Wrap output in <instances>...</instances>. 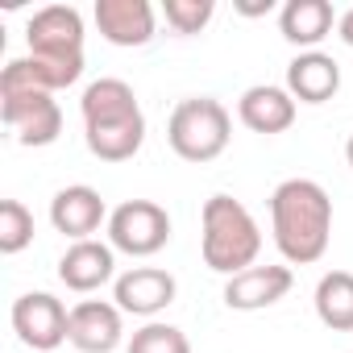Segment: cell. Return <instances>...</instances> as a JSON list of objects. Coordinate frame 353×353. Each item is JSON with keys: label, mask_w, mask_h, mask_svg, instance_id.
Listing matches in <instances>:
<instances>
[{"label": "cell", "mask_w": 353, "mask_h": 353, "mask_svg": "<svg viewBox=\"0 0 353 353\" xmlns=\"http://www.w3.org/2000/svg\"><path fill=\"white\" fill-rule=\"evenodd\" d=\"M67 324H71V312L50 291H26L13 299V332L21 336L30 353L59 349L67 341Z\"/></svg>", "instance_id": "8"}, {"label": "cell", "mask_w": 353, "mask_h": 353, "mask_svg": "<svg viewBox=\"0 0 353 353\" xmlns=\"http://www.w3.org/2000/svg\"><path fill=\"white\" fill-rule=\"evenodd\" d=\"M336 38L353 50V9H345V13H341V21H336Z\"/></svg>", "instance_id": "22"}, {"label": "cell", "mask_w": 353, "mask_h": 353, "mask_svg": "<svg viewBox=\"0 0 353 353\" xmlns=\"http://www.w3.org/2000/svg\"><path fill=\"white\" fill-rule=\"evenodd\" d=\"M34 245V212L21 200H0V254L13 258Z\"/></svg>", "instance_id": "19"}, {"label": "cell", "mask_w": 353, "mask_h": 353, "mask_svg": "<svg viewBox=\"0 0 353 353\" xmlns=\"http://www.w3.org/2000/svg\"><path fill=\"white\" fill-rule=\"evenodd\" d=\"M336 13L328 0H287L279 9V34L299 50H320V42L336 30Z\"/></svg>", "instance_id": "17"}, {"label": "cell", "mask_w": 353, "mask_h": 353, "mask_svg": "<svg viewBox=\"0 0 353 353\" xmlns=\"http://www.w3.org/2000/svg\"><path fill=\"white\" fill-rule=\"evenodd\" d=\"M295 104H328L341 92V63L324 50H299L287 63V83H283Z\"/></svg>", "instance_id": "15"}, {"label": "cell", "mask_w": 353, "mask_h": 353, "mask_svg": "<svg viewBox=\"0 0 353 353\" xmlns=\"http://www.w3.org/2000/svg\"><path fill=\"white\" fill-rule=\"evenodd\" d=\"M200 254H204V266L225 279L258 266L262 229L254 212L233 196H208L204 216H200Z\"/></svg>", "instance_id": "4"}, {"label": "cell", "mask_w": 353, "mask_h": 353, "mask_svg": "<svg viewBox=\"0 0 353 353\" xmlns=\"http://www.w3.org/2000/svg\"><path fill=\"white\" fill-rule=\"evenodd\" d=\"M212 13H216L212 0H166V5H162L166 26H170L174 34H183V38L200 34V30L212 21Z\"/></svg>", "instance_id": "21"}, {"label": "cell", "mask_w": 353, "mask_h": 353, "mask_svg": "<svg viewBox=\"0 0 353 353\" xmlns=\"http://www.w3.org/2000/svg\"><path fill=\"white\" fill-rule=\"evenodd\" d=\"M237 117H241V125H245L250 133L274 137V133H287V129L295 125L299 104H295V96H291L287 88H279V83H254V88L241 92Z\"/></svg>", "instance_id": "14"}, {"label": "cell", "mask_w": 353, "mask_h": 353, "mask_svg": "<svg viewBox=\"0 0 353 353\" xmlns=\"http://www.w3.org/2000/svg\"><path fill=\"white\" fill-rule=\"evenodd\" d=\"M274 9V0H258V5H250V0H237V13H245V17H262V13H270Z\"/></svg>", "instance_id": "23"}, {"label": "cell", "mask_w": 353, "mask_h": 353, "mask_svg": "<svg viewBox=\"0 0 353 353\" xmlns=\"http://www.w3.org/2000/svg\"><path fill=\"white\" fill-rule=\"evenodd\" d=\"M0 117H5L9 133L26 150L54 145L63 133V108L50 92L38 88H0Z\"/></svg>", "instance_id": "6"}, {"label": "cell", "mask_w": 353, "mask_h": 353, "mask_svg": "<svg viewBox=\"0 0 353 353\" xmlns=\"http://www.w3.org/2000/svg\"><path fill=\"white\" fill-rule=\"evenodd\" d=\"M83 141L100 162H129L145 145V112L125 79H96L79 100Z\"/></svg>", "instance_id": "3"}, {"label": "cell", "mask_w": 353, "mask_h": 353, "mask_svg": "<svg viewBox=\"0 0 353 353\" xmlns=\"http://www.w3.org/2000/svg\"><path fill=\"white\" fill-rule=\"evenodd\" d=\"M345 158H349V166H353V133H349V141H345Z\"/></svg>", "instance_id": "24"}, {"label": "cell", "mask_w": 353, "mask_h": 353, "mask_svg": "<svg viewBox=\"0 0 353 353\" xmlns=\"http://www.w3.org/2000/svg\"><path fill=\"white\" fill-rule=\"evenodd\" d=\"M26 353H30V349H26Z\"/></svg>", "instance_id": "25"}, {"label": "cell", "mask_w": 353, "mask_h": 353, "mask_svg": "<svg viewBox=\"0 0 353 353\" xmlns=\"http://www.w3.org/2000/svg\"><path fill=\"white\" fill-rule=\"evenodd\" d=\"M174 295H179V283L162 266H133V270L117 274V283H112V303L125 316H141V320H154L158 312H166L174 303Z\"/></svg>", "instance_id": "9"}, {"label": "cell", "mask_w": 353, "mask_h": 353, "mask_svg": "<svg viewBox=\"0 0 353 353\" xmlns=\"http://www.w3.org/2000/svg\"><path fill=\"white\" fill-rule=\"evenodd\" d=\"M108 208H104V196L88 183H71V188H59L54 200H50V225L54 233H63L67 241H92L100 233V225H108Z\"/></svg>", "instance_id": "12"}, {"label": "cell", "mask_w": 353, "mask_h": 353, "mask_svg": "<svg viewBox=\"0 0 353 353\" xmlns=\"http://www.w3.org/2000/svg\"><path fill=\"white\" fill-rule=\"evenodd\" d=\"M291 283H295L291 266H250L225 283V303L233 312H262V307H274L279 299H287Z\"/></svg>", "instance_id": "16"}, {"label": "cell", "mask_w": 353, "mask_h": 353, "mask_svg": "<svg viewBox=\"0 0 353 353\" xmlns=\"http://www.w3.org/2000/svg\"><path fill=\"white\" fill-rule=\"evenodd\" d=\"M170 241V212L154 200H125L108 216V245L129 258H154Z\"/></svg>", "instance_id": "7"}, {"label": "cell", "mask_w": 353, "mask_h": 353, "mask_svg": "<svg viewBox=\"0 0 353 353\" xmlns=\"http://www.w3.org/2000/svg\"><path fill=\"white\" fill-rule=\"evenodd\" d=\"M233 137V117L221 100L212 96H188L174 104L166 121V141L183 162H212L229 150Z\"/></svg>", "instance_id": "5"}, {"label": "cell", "mask_w": 353, "mask_h": 353, "mask_svg": "<svg viewBox=\"0 0 353 353\" xmlns=\"http://www.w3.org/2000/svg\"><path fill=\"white\" fill-rule=\"evenodd\" d=\"M270 233L287 266H312L332 241V200L316 179H283L270 192Z\"/></svg>", "instance_id": "2"}, {"label": "cell", "mask_w": 353, "mask_h": 353, "mask_svg": "<svg viewBox=\"0 0 353 353\" xmlns=\"http://www.w3.org/2000/svg\"><path fill=\"white\" fill-rule=\"evenodd\" d=\"M92 17H96L100 38L112 46H125V50L150 46L154 30H158V13L150 0H96Z\"/></svg>", "instance_id": "11"}, {"label": "cell", "mask_w": 353, "mask_h": 353, "mask_svg": "<svg viewBox=\"0 0 353 353\" xmlns=\"http://www.w3.org/2000/svg\"><path fill=\"white\" fill-rule=\"evenodd\" d=\"M125 353H192V341H188L183 328H174V324L145 320V324L129 336Z\"/></svg>", "instance_id": "20"}, {"label": "cell", "mask_w": 353, "mask_h": 353, "mask_svg": "<svg viewBox=\"0 0 353 353\" xmlns=\"http://www.w3.org/2000/svg\"><path fill=\"white\" fill-rule=\"evenodd\" d=\"M59 283L75 295H92L104 283H117V250L108 241H71L59 258Z\"/></svg>", "instance_id": "13"}, {"label": "cell", "mask_w": 353, "mask_h": 353, "mask_svg": "<svg viewBox=\"0 0 353 353\" xmlns=\"http://www.w3.org/2000/svg\"><path fill=\"white\" fill-rule=\"evenodd\" d=\"M67 341L79 353H117L125 341V312L108 299H79L71 307Z\"/></svg>", "instance_id": "10"}, {"label": "cell", "mask_w": 353, "mask_h": 353, "mask_svg": "<svg viewBox=\"0 0 353 353\" xmlns=\"http://www.w3.org/2000/svg\"><path fill=\"white\" fill-rule=\"evenodd\" d=\"M316 316L332 332H353V274L349 270H328L316 283Z\"/></svg>", "instance_id": "18"}, {"label": "cell", "mask_w": 353, "mask_h": 353, "mask_svg": "<svg viewBox=\"0 0 353 353\" xmlns=\"http://www.w3.org/2000/svg\"><path fill=\"white\" fill-rule=\"evenodd\" d=\"M83 13L75 5H46L30 17L26 59H9L0 71V88H38V92H63L75 88L83 75Z\"/></svg>", "instance_id": "1"}]
</instances>
